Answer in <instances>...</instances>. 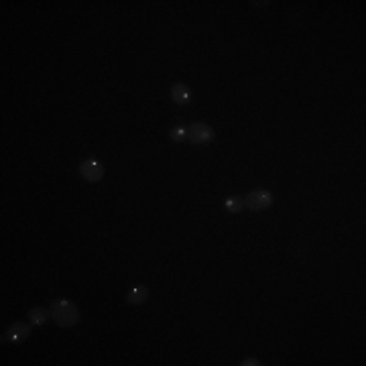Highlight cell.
<instances>
[{
	"label": "cell",
	"instance_id": "obj_1",
	"mask_svg": "<svg viewBox=\"0 0 366 366\" xmlns=\"http://www.w3.org/2000/svg\"><path fill=\"white\" fill-rule=\"evenodd\" d=\"M49 314L55 320V324L61 326V328H72V326H76L80 322V312H78V308L72 301H64V299L55 301L51 305Z\"/></svg>",
	"mask_w": 366,
	"mask_h": 366
},
{
	"label": "cell",
	"instance_id": "obj_2",
	"mask_svg": "<svg viewBox=\"0 0 366 366\" xmlns=\"http://www.w3.org/2000/svg\"><path fill=\"white\" fill-rule=\"evenodd\" d=\"M188 138L194 144H206L214 138V130L208 124H204V122H194V124L188 128Z\"/></svg>",
	"mask_w": 366,
	"mask_h": 366
},
{
	"label": "cell",
	"instance_id": "obj_3",
	"mask_svg": "<svg viewBox=\"0 0 366 366\" xmlns=\"http://www.w3.org/2000/svg\"><path fill=\"white\" fill-rule=\"evenodd\" d=\"M270 204H272V196H270V192H266V190H256V192L248 194V198H246V206H248V210H252V212H262V210H266Z\"/></svg>",
	"mask_w": 366,
	"mask_h": 366
},
{
	"label": "cell",
	"instance_id": "obj_4",
	"mask_svg": "<svg viewBox=\"0 0 366 366\" xmlns=\"http://www.w3.org/2000/svg\"><path fill=\"white\" fill-rule=\"evenodd\" d=\"M28 334H30V328H28L26 324H22V322H16V324H12V326L6 330V334L2 336V342L18 344V342H22V340L28 338Z\"/></svg>",
	"mask_w": 366,
	"mask_h": 366
},
{
	"label": "cell",
	"instance_id": "obj_5",
	"mask_svg": "<svg viewBox=\"0 0 366 366\" xmlns=\"http://www.w3.org/2000/svg\"><path fill=\"white\" fill-rule=\"evenodd\" d=\"M80 173H82V177H84L86 181L96 183V181H100V179H102V175H104V167H102L98 161L90 159V161H84V163L80 165Z\"/></svg>",
	"mask_w": 366,
	"mask_h": 366
},
{
	"label": "cell",
	"instance_id": "obj_6",
	"mask_svg": "<svg viewBox=\"0 0 366 366\" xmlns=\"http://www.w3.org/2000/svg\"><path fill=\"white\" fill-rule=\"evenodd\" d=\"M171 100L175 104H188L190 102V92H188V88L183 86V84H175L171 88Z\"/></svg>",
	"mask_w": 366,
	"mask_h": 366
},
{
	"label": "cell",
	"instance_id": "obj_7",
	"mask_svg": "<svg viewBox=\"0 0 366 366\" xmlns=\"http://www.w3.org/2000/svg\"><path fill=\"white\" fill-rule=\"evenodd\" d=\"M146 289L144 287H134V289H130L128 291V295H126V301L128 303H134V305H138V303H144L146 301Z\"/></svg>",
	"mask_w": 366,
	"mask_h": 366
},
{
	"label": "cell",
	"instance_id": "obj_8",
	"mask_svg": "<svg viewBox=\"0 0 366 366\" xmlns=\"http://www.w3.org/2000/svg\"><path fill=\"white\" fill-rule=\"evenodd\" d=\"M47 316H51V314H47L43 308H35V310L28 312V320L33 326H43L47 322Z\"/></svg>",
	"mask_w": 366,
	"mask_h": 366
},
{
	"label": "cell",
	"instance_id": "obj_9",
	"mask_svg": "<svg viewBox=\"0 0 366 366\" xmlns=\"http://www.w3.org/2000/svg\"><path fill=\"white\" fill-rule=\"evenodd\" d=\"M226 210L238 214V212L242 210V200H240V198H228V200H226Z\"/></svg>",
	"mask_w": 366,
	"mask_h": 366
},
{
	"label": "cell",
	"instance_id": "obj_10",
	"mask_svg": "<svg viewBox=\"0 0 366 366\" xmlns=\"http://www.w3.org/2000/svg\"><path fill=\"white\" fill-rule=\"evenodd\" d=\"M171 138L177 140V142H179V140H186V138H188V128H183V126L173 128V130H171Z\"/></svg>",
	"mask_w": 366,
	"mask_h": 366
},
{
	"label": "cell",
	"instance_id": "obj_11",
	"mask_svg": "<svg viewBox=\"0 0 366 366\" xmlns=\"http://www.w3.org/2000/svg\"><path fill=\"white\" fill-rule=\"evenodd\" d=\"M242 364H244V366H248V364H250V366H256V364H258V362H256V360H254V358H246V360H244V362H242Z\"/></svg>",
	"mask_w": 366,
	"mask_h": 366
}]
</instances>
